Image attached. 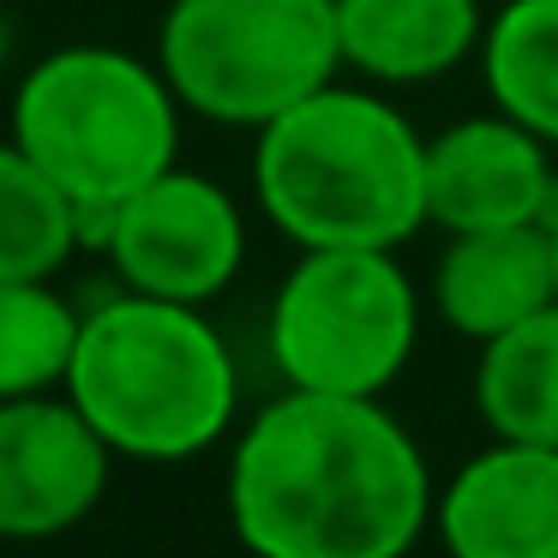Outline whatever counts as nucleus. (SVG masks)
<instances>
[{
    "label": "nucleus",
    "mask_w": 558,
    "mask_h": 558,
    "mask_svg": "<svg viewBox=\"0 0 558 558\" xmlns=\"http://www.w3.org/2000/svg\"><path fill=\"white\" fill-rule=\"evenodd\" d=\"M546 234H553V265H558V210L546 217Z\"/></svg>",
    "instance_id": "obj_18"
},
{
    "label": "nucleus",
    "mask_w": 558,
    "mask_h": 558,
    "mask_svg": "<svg viewBox=\"0 0 558 558\" xmlns=\"http://www.w3.org/2000/svg\"><path fill=\"white\" fill-rule=\"evenodd\" d=\"M181 114L157 61L109 43H66L19 78L7 138L73 205H121L181 162Z\"/></svg>",
    "instance_id": "obj_4"
},
{
    "label": "nucleus",
    "mask_w": 558,
    "mask_h": 558,
    "mask_svg": "<svg viewBox=\"0 0 558 558\" xmlns=\"http://www.w3.org/2000/svg\"><path fill=\"white\" fill-rule=\"evenodd\" d=\"M253 198L294 246H402L426 229V138L373 85H318L258 126Z\"/></svg>",
    "instance_id": "obj_2"
},
{
    "label": "nucleus",
    "mask_w": 558,
    "mask_h": 558,
    "mask_svg": "<svg viewBox=\"0 0 558 558\" xmlns=\"http://www.w3.org/2000/svg\"><path fill=\"white\" fill-rule=\"evenodd\" d=\"M114 450L78 402L7 397L0 402V541H54L102 505Z\"/></svg>",
    "instance_id": "obj_8"
},
{
    "label": "nucleus",
    "mask_w": 558,
    "mask_h": 558,
    "mask_svg": "<svg viewBox=\"0 0 558 558\" xmlns=\"http://www.w3.org/2000/svg\"><path fill=\"white\" fill-rule=\"evenodd\" d=\"M265 349L294 390L385 397L421 349V294L397 246H301L270 294Z\"/></svg>",
    "instance_id": "obj_6"
},
{
    "label": "nucleus",
    "mask_w": 558,
    "mask_h": 558,
    "mask_svg": "<svg viewBox=\"0 0 558 558\" xmlns=\"http://www.w3.org/2000/svg\"><path fill=\"white\" fill-rule=\"evenodd\" d=\"M73 253H78L73 198L13 138H0V282L7 277H61Z\"/></svg>",
    "instance_id": "obj_16"
},
{
    "label": "nucleus",
    "mask_w": 558,
    "mask_h": 558,
    "mask_svg": "<svg viewBox=\"0 0 558 558\" xmlns=\"http://www.w3.org/2000/svg\"><path fill=\"white\" fill-rule=\"evenodd\" d=\"M553 301H558V265L546 222L445 234V253L433 265V313L445 318V330L469 337L474 349Z\"/></svg>",
    "instance_id": "obj_11"
},
{
    "label": "nucleus",
    "mask_w": 558,
    "mask_h": 558,
    "mask_svg": "<svg viewBox=\"0 0 558 558\" xmlns=\"http://www.w3.org/2000/svg\"><path fill=\"white\" fill-rule=\"evenodd\" d=\"M7 66H13V19L0 7V78H7Z\"/></svg>",
    "instance_id": "obj_17"
},
{
    "label": "nucleus",
    "mask_w": 558,
    "mask_h": 558,
    "mask_svg": "<svg viewBox=\"0 0 558 558\" xmlns=\"http://www.w3.org/2000/svg\"><path fill=\"white\" fill-rule=\"evenodd\" d=\"M486 7L481 0H337L342 66L366 85H433L481 54Z\"/></svg>",
    "instance_id": "obj_12"
},
{
    "label": "nucleus",
    "mask_w": 558,
    "mask_h": 558,
    "mask_svg": "<svg viewBox=\"0 0 558 558\" xmlns=\"http://www.w3.org/2000/svg\"><path fill=\"white\" fill-rule=\"evenodd\" d=\"M433 534L457 558H558V445L493 438L433 498Z\"/></svg>",
    "instance_id": "obj_10"
},
{
    "label": "nucleus",
    "mask_w": 558,
    "mask_h": 558,
    "mask_svg": "<svg viewBox=\"0 0 558 558\" xmlns=\"http://www.w3.org/2000/svg\"><path fill=\"white\" fill-rule=\"evenodd\" d=\"M102 258L121 289L210 306L246 270V210L217 174L174 162L114 205Z\"/></svg>",
    "instance_id": "obj_7"
},
{
    "label": "nucleus",
    "mask_w": 558,
    "mask_h": 558,
    "mask_svg": "<svg viewBox=\"0 0 558 558\" xmlns=\"http://www.w3.org/2000/svg\"><path fill=\"white\" fill-rule=\"evenodd\" d=\"M558 210L553 145L505 109L462 114L426 138V229H517Z\"/></svg>",
    "instance_id": "obj_9"
},
{
    "label": "nucleus",
    "mask_w": 558,
    "mask_h": 558,
    "mask_svg": "<svg viewBox=\"0 0 558 558\" xmlns=\"http://www.w3.org/2000/svg\"><path fill=\"white\" fill-rule=\"evenodd\" d=\"M66 397L126 462H193L241 426V366L205 306L121 289L90 306Z\"/></svg>",
    "instance_id": "obj_3"
},
{
    "label": "nucleus",
    "mask_w": 558,
    "mask_h": 558,
    "mask_svg": "<svg viewBox=\"0 0 558 558\" xmlns=\"http://www.w3.org/2000/svg\"><path fill=\"white\" fill-rule=\"evenodd\" d=\"M481 78L493 109L558 150V0H505L486 19Z\"/></svg>",
    "instance_id": "obj_14"
},
{
    "label": "nucleus",
    "mask_w": 558,
    "mask_h": 558,
    "mask_svg": "<svg viewBox=\"0 0 558 558\" xmlns=\"http://www.w3.org/2000/svg\"><path fill=\"white\" fill-rule=\"evenodd\" d=\"M433 469L385 397L294 390L229 438L222 510L258 558H397L433 529Z\"/></svg>",
    "instance_id": "obj_1"
},
{
    "label": "nucleus",
    "mask_w": 558,
    "mask_h": 558,
    "mask_svg": "<svg viewBox=\"0 0 558 558\" xmlns=\"http://www.w3.org/2000/svg\"><path fill=\"white\" fill-rule=\"evenodd\" d=\"M157 66L186 114L258 133L342 73L337 0H169Z\"/></svg>",
    "instance_id": "obj_5"
},
{
    "label": "nucleus",
    "mask_w": 558,
    "mask_h": 558,
    "mask_svg": "<svg viewBox=\"0 0 558 558\" xmlns=\"http://www.w3.org/2000/svg\"><path fill=\"white\" fill-rule=\"evenodd\" d=\"M474 409L493 438L558 445V301L481 342Z\"/></svg>",
    "instance_id": "obj_13"
},
{
    "label": "nucleus",
    "mask_w": 558,
    "mask_h": 558,
    "mask_svg": "<svg viewBox=\"0 0 558 558\" xmlns=\"http://www.w3.org/2000/svg\"><path fill=\"white\" fill-rule=\"evenodd\" d=\"M78 325L85 313L54 289V277L0 282V402L61 390L78 349Z\"/></svg>",
    "instance_id": "obj_15"
}]
</instances>
